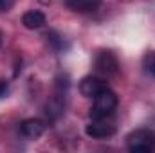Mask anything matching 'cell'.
I'll list each match as a JSON object with an SVG mask.
<instances>
[{"mask_svg":"<svg viewBox=\"0 0 155 153\" xmlns=\"http://www.w3.org/2000/svg\"><path fill=\"white\" fill-rule=\"evenodd\" d=\"M117 108V96L116 92H112L110 88H105L103 92H99L94 97V105L90 108V117L99 121V119H107L116 112Z\"/></svg>","mask_w":155,"mask_h":153,"instance_id":"obj_1","label":"cell"},{"mask_svg":"<svg viewBox=\"0 0 155 153\" xmlns=\"http://www.w3.org/2000/svg\"><path fill=\"white\" fill-rule=\"evenodd\" d=\"M126 148L132 153H144V151H155V133L139 128L132 133L126 135Z\"/></svg>","mask_w":155,"mask_h":153,"instance_id":"obj_2","label":"cell"},{"mask_svg":"<svg viewBox=\"0 0 155 153\" xmlns=\"http://www.w3.org/2000/svg\"><path fill=\"white\" fill-rule=\"evenodd\" d=\"M105 88H108L107 81L101 79V77H96V76H87L79 81V92L85 96V97H96L99 92H103Z\"/></svg>","mask_w":155,"mask_h":153,"instance_id":"obj_3","label":"cell"},{"mask_svg":"<svg viewBox=\"0 0 155 153\" xmlns=\"http://www.w3.org/2000/svg\"><path fill=\"white\" fill-rule=\"evenodd\" d=\"M94 65H96V70H97V72L107 74V76L116 74V72H117V67H119L117 58L112 54V52H110V50H101V52L96 56Z\"/></svg>","mask_w":155,"mask_h":153,"instance_id":"obj_4","label":"cell"},{"mask_svg":"<svg viewBox=\"0 0 155 153\" xmlns=\"http://www.w3.org/2000/svg\"><path fill=\"white\" fill-rule=\"evenodd\" d=\"M85 133L88 137H92V139H108V137H112L116 133V128H114V124L103 122V119H99V121L92 119V122L87 124Z\"/></svg>","mask_w":155,"mask_h":153,"instance_id":"obj_5","label":"cell"},{"mask_svg":"<svg viewBox=\"0 0 155 153\" xmlns=\"http://www.w3.org/2000/svg\"><path fill=\"white\" fill-rule=\"evenodd\" d=\"M45 128H47V124L41 119H25L20 124V133L27 139H38L45 132Z\"/></svg>","mask_w":155,"mask_h":153,"instance_id":"obj_6","label":"cell"},{"mask_svg":"<svg viewBox=\"0 0 155 153\" xmlns=\"http://www.w3.org/2000/svg\"><path fill=\"white\" fill-rule=\"evenodd\" d=\"M103 0H65V5L76 13H90L101 5Z\"/></svg>","mask_w":155,"mask_h":153,"instance_id":"obj_7","label":"cell"},{"mask_svg":"<svg viewBox=\"0 0 155 153\" xmlns=\"http://www.w3.org/2000/svg\"><path fill=\"white\" fill-rule=\"evenodd\" d=\"M22 24H24L25 29H40V27L45 25V15L41 11H36V9L27 11L22 16Z\"/></svg>","mask_w":155,"mask_h":153,"instance_id":"obj_8","label":"cell"},{"mask_svg":"<svg viewBox=\"0 0 155 153\" xmlns=\"http://www.w3.org/2000/svg\"><path fill=\"white\" fill-rule=\"evenodd\" d=\"M45 112L49 115V119L51 121H54V119H58L61 112H63V101H61V94H58V96H54L49 103H47V106H45Z\"/></svg>","mask_w":155,"mask_h":153,"instance_id":"obj_9","label":"cell"},{"mask_svg":"<svg viewBox=\"0 0 155 153\" xmlns=\"http://www.w3.org/2000/svg\"><path fill=\"white\" fill-rule=\"evenodd\" d=\"M47 41H49V45H51L54 50H63V49L67 47L65 40L61 38L58 33H54V31H49V33H47Z\"/></svg>","mask_w":155,"mask_h":153,"instance_id":"obj_10","label":"cell"},{"mask_svg":"<svg viewBox=\"0 0 155 153\" xmlns=\"http://www.w3.org/2000/svg\"><path fill=\"white\" fill-rule=\"evenodd\" d=\"M143 65H144V70L146 72H152L153 74V70H155V52L153 50L146 52V56L143 60Z\"/></svg>","mask_w":155,"mask_h":153,"instance_id":"obj_11","label":"cell"},{"mask_svg":"<svg viewBox=\"0 0 155 153\" xmlns=\"http://www.w3.org/2000/svg\"><path fill=\"white\" fill-rule=\"evenodd\" d=\"M9 94V83L5 79H0V97H5Z\"/></svg>","mask_w":155,"mask_h":153,"instance_id":"obj_12","label":"cell"},{"mask_svg":"<svg viewBox=\"0 0 155 153\" xmlns=\"http://www.w3.org/2000/svg\"><path fill=\"white\" fill-rule=\"evenodd\" d=\"M13 4H15V0H0V13L2 11H9L13 7Z\"/></svg>","mask_w":155,"mask_h":153,"instance_id":"obj_13","label":"cell"},{"mask_svg":"<svg viewBox=\"0 0 155 153\" xmlns=\"http://www.w3.org/2000/svg\"><path fill=\"white\" fill-rule=\"evenodd\" d=\"M2 43H4V34H2V31H0V47H2Z\"/></svg>","mask_w":155,"mask_h":153,"instance_id":"obj_14","label":"cell"},{"mask_svg":"<svg viewBox=\"0 0 155 153\" xmlns=\"http://www.w3.org/2000/svg\"><path fill=\"white\" fill-rule=\"evenodd\" d=\"M153 74H155V70H153Z\"/></svg>","mask_w":155,"mask_h":153,"instance_id":"obj_15","label":"cell"}]
</instances>
